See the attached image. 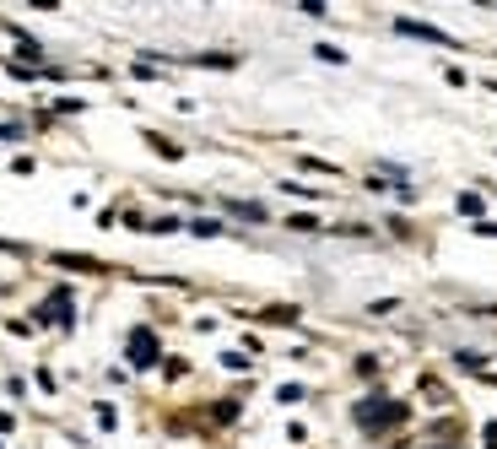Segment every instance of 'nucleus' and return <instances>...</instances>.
Here are the masks:
<instances>
[{
	"instance_id": "obj_2",
	"label": "nucleus",
	"mask_w": 497,
	"mask_h": 449,
	"mask_svg": "<svg viewBox=\"0 0 497 449\" xmlns=\"http://www.w3.org/2000/svg\"><path fill=\"white\" fill-rule=\"evenodd\" d=\"M130 363L135 368H152L157 363V336L152 331H130Z\"/></svg>"
},
{
	"instance_id": "obj_6",
	"label": "nucleus",
	"mask_w": 497,
	"mask_h": 449,
	"mask_svg": "<svg viewBox=\"0 0 497 449\" xmlns=\"http://www.w3.org/2000/svg\"><path fill=\"white\" fill-rule=\"evenodd\" d=\"M189 228H195L200 238H217V233H222V222H211V217H200V222H189Z\"/></svg>"
},
{
	"instance_id": "obj_4",
	"label": "nucleus",
	"mask_w": 497,
	"mask_h": 449,
	"mask_svg": "<svg viewBox=\"0 0 497 449\" xmlns=\"http://www.w3.org/2000/svg\"><path fill=\"white\" fill-rule=\"evenodd\" d=\"M54 266H70V271H92V277H103V271H108L103 261H92V254H54Z\"/></svg>"
},
{
	"instance_id": "obj_7",
	"label": "nucleus",
	"mask_w": 497,
	"mask_h": 449,
	"mask_svg": "<svg viewBox=\"0 0 497 449\" xmlns=\"http://www.w3.org/2000/svg\"><path fill=\"white\" fill-rule=\"evenodd\" d=\"M298 12H303V17H330V6H325V0H303Z\"/></svg>"
},
{
	"instance_id": "obj_8",
	"label": "nucleus",
	"mask_w": 497,
	"mask_h": 449,
	"mask_svg": "<svg viewBox=\"0 0 497 449\" xmlns=\"http://www.w3.org/2000/svg\"><path fill=\"white\" fill-rule=\"evenodd\" d=\"M314 54H319V60H330V66H341V60H346V54H341V49H335V44H319V49H314Z\"/></svg>"
},
{
	"instance_id": "obj_5",
	"label": "nucleus",
	"mask_w": 497,
	"mask_h": 449,
	"mask_svg": "<svg viewBox=\"0 0 497 449\" xmlns=\"http://www.w3.org/2000/svg\"><path fill=\"white\" fill-rule=\"evenodd\" d=\"M260 319H270V325H293V319H298V309H293V303H276V309H265Z\"/></svg>"
},
{
	"instance_id": "obj_1",
	"label": "nucleus",
	"mask_w": 497,
	"mask_h": 449,
	"mask_svg": "<svg viewBox=\"0 0 497 449\" xmlns=\"http://www.w3.org/2000/svg\"><path fill=\"white\" fill-rule=\"evenodd\" d=\"M405 417H411L405 401H389V396H368V401H357V428H363V433H389V428H400Z\"/></svg>"
},
{
	"instance_id": "obj_3",
	"label": "nucleus",
	"mask_w": 497,
	"mask_h": 449,
	"mask_svg": "<svg viewBox=\"0 0 497 449\" xmlns=\"http://www.w3.org/2000/svg\"><path fill=\"white\" fill-rule=\"evenodd\" d=\"M395 28H400V33H411V38H428V44H449V49H454V38H449V33H438V28H428V22H405V17H400Z\"/></svg>"
},
{
	"instance_id": "obj_9",
	"label": "nucleus",
	"mask_w": 497,
	"mask_h": 449,
	"mask_svg": "<svg viewBox=\"0 0 497 449\" xmlns=\"http://www.w3.org/2000/svg\"><path fill=\"white\" fill-rule=\"evenodd\" d=\"M438 449H460V444H438Z\"/></svg>"
}]
</instances>
